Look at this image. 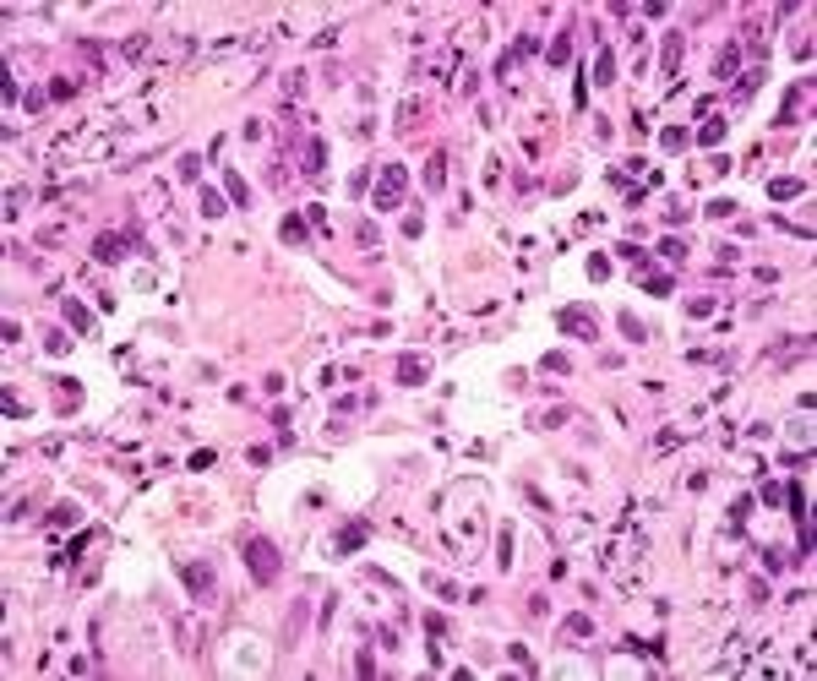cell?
Listing matches in <instances>:
<instances>
[{
  "instance_id": "obj_1",
  "label": "cell",
  "mask_w": 817,
  "mask_h": 681,
  "mask_svg": "<svg viewBox=\"0 0 817 681\" xmlns=\"http://www.w3.org/2000/svg\"><path fill=\"white\" fill-rule=\"evenodd\" d=\"M245 561H251V578H256L262 589L278 583V545H273V539H262V534L245 539Z\"/></svg>"
},
{
  "instance_id": "obj_2",
  "label": "cell",
  "mask_w": 817,
  "mask_h": 681,
  "mask_svg": "<svg viewBox=\"0 0 817 681\" xmlns=\"http://www.w3.org/2000/svg\"><path fill=\"white\" fill-rule=\"evenodd\" d=\"M403 180H409V169H403V164H387V169H381V180H376V197H371L381 213H392V208L403 202Z\"/></svg>"
},
{
  "instance_id": "obj_3",
  "label": "cell",
  "mask_w": 817,
  "mask_h": 681,
  "mask_svg": "<svg viewBox=\"0 0 817 681\" xmlns=\"http://www.w3.org/2000/svg\"><path fill=\"white\" fill-rule=\"evenodd\" d=\"M556 322H561V333H572V338H583V344H594V338H599L594 316H589V311H578V305H561V311H556Z\"/></svg>"
},
{
  "instance_id": "obj_4",
  "label": "cell",
  "mask_w": 817,
  "mask_h": 681,
  "mask_svg": "<svg viewBox=\"0 0 817 681\" xmlns=\"http://www.w3.org/2000/svg\"><path fill=\"white\" fill-rule=\"evenodd\" d=\"M180 578H186V589H191L197 600H213V589H219V578H213V567H208V561H186V567H180Z\"/></svg>"
},
{
  "instance_id": "obj_5",
  "label": "cell",
  "mask_w": 817,
  "mask_h": 681,
  "mask_svg": "<svg viewBox=\"0 0 817 681\" xmlns=\"http://www.w3.org/2000/svg\"><path fill=\"white\" fill-rule=\"evenodd\" d=\"M594 82H599V87L616 82V55H610V44H599V55H594Z\"/></svg>"
},
{
  "instance_id": "obj_6",
  "label": "cell",
  "mask_w": 817,
  "mask_h": 681,
  "mask_svg": "<svg viewBox=\"0 0 817 681\" xmlns=\"http://www.w3.org/2000/svg\"><path fill=\"white\" fill-rule=\"evenodd\" d=\"M447 186V153H431V164H425V191H442Z\"/></svg>"
},
{
  "instance_id": "obj_7",
  "label": "cell",
  "mask_w": 817,
  "mask_h": 681,
  "mask_svg": "<svg viewBox=\"0 0 817 681\" xmlns=\"http://www.w3.org/2000/svg\"><path fill=\"white\" fill-rule=\"evenodd\" d=\"M120 251H126V240H120V234H98V245H93V256H98V262H120Z\"/></svg>"
},
{
  "instance_id": "obj_8",
  "label": "cell",
  "mask_w": 817,
  "mask_h": 681,
  "mask_svg": "<svg viewBox=\"0 0 817 681\" xmlns=\"http://www.w3.org/2000/svg\"><path fill=\"white\" fill-rule=\"evenodd\" d=\"M366 534H371V524H344V529H338V550H355V545H366Z\"/></svg>"
},
{
  "instance_id": "obj_9",
  "label": "cell",
  "mask_w": 817,
  "mask_h": 681,
  "mask_svg": "<svg viewBox=\"0 0 817 681\" xmlns=\"http://www.w3.org/2000/svg\"><path fill=\"white\" fill-rule=\"evenodd\" d=\"M796 191H801V180H796V175H779V180H768V197H774V202H790Z\"/></svg>"
},
{
  "instance_id": "obj_10",
  "label": "cell",
  "mask_w": 817,
  "mask_h": 681,
  "mask_svg": "<svg viewBox=\"0 0 817 681\" xmlns=\"http://www.w3.org/2000/svg\"><path fill=\"white\" fill-rule=\"evenodd\" d=\"M736 71H741V49H736V44H730V49H725V55H719V66H714V76H719V82H730V76H736Z\"/></svg>"
},
{
  "instance_id": "obj_11",
  "label": "cell",
  "mask_w": 817,
  "mask_h": 681,
  "mask_svg": "<svg viewBox=\"0 0 817 681\" xmlns=\"http://www.w3.org/2000/svg\"><path fill=\"white\" fill-rule=\"evenodd\" d=\"M60 311H66V322H71L76 333H87V327H93V316H87V311H82L76 300H60Z\"/></svg>"
},
{
  "instance_id": "obj_12",
  "label": "cell",
  "mask_w": 817,
  "mask_h": 681,
  "mask_svg": "<svg viewBox=\"0 0 817 681\" xmlns=\"http://www.w3.org/2000/svg\"><path fill=\"white\" fill-rule=\"evenodd\" d=\"M572 60V33H561L556 44H550V66H567Z\"/></svg>"
},
{
  "instance_id": "obj_13",
  "label": "cell",
  "mask_w": 817,
  "mask_h": 681,
  "mask_svg": "<svg viewBox=\"0 0 817 681\" xmlns=\"http://www.w3.org/2000/svg\"><path fill=\"white\" fill-rule=\"evenodd\" d=\"M697 142L719 148V142H725V120H708V126H697Z\"/></svg>"
},
{
  "instance_id": "obj_14",
  "label": "cell",
  "mask_w": 817,
  "mask_h": 681,
  "mask_svg": "<svg viewBox=\"0 0 817 681\" xmlns=\"http://www.w3.org/2000/svg\"><path fill=\"white\" fill-rule=\"evenodd\" d=\"M223 186H229V197H234V208H245V202H251V191H245V180H240L234 169L223 175Z\"/></svg>"
},
{
  "instance_id": "obj_15",
  "label": "cell",
  "mask_w": 817,
  "mask_h": 681,
  "mask_svg": "<svg viewBox=\"0 0 817 681\" xmlns=\"http://www.w3.org/2000/svg\"><path fill=\"white\" fill-rule=\"evenodd\" d=\"M785 496H790V513H796V529H801V524H807V491H801V485H790Z\"/></svg>"
},
{
  "instance_id": "obj_16",
  "label": "cell",
  "mask_w": 817,
  "mask_h": 681,
  "mask_svg": "<svg viewBox=\"0 0 817 681\" xmlns=\"http://www.w3.org/2000/svg\"><path fill=\"white\" fill-rule=\"evenodd\" d=\"M322 164H327V148L311 142V148H305V175H322Z\"/></svg>"
},
{
  "instance_id": "obj_17",
  "label": "cell",
  "mask_w": 817,
  "mask_h": 681,
  "mask_svg": "<svg viewBox=\"0 0 817 681\" xmlns=\"http://www.w3.org/2000/svg\"><path fill=\"white\" fill-rule=\"evenodd\" d=\"M398 381H403V387H409V381H425V360H403V366H398Z\"/></svg>"
},
{
  "instance_id": "obj_18",
  "label": "cell",
  "mask_w": 817,
  "mask_h": 681,
  "mask_svg": "<svg viewBox=\"0 0 817 681\" xmlns=\"http://www.w3.org/2000/svg\"><path fill=\"white\" fill-rule=\"evenodd\" d=\"M278 234H284L289 245H305V224H300V219H284V224H278Z\"/></svg>"
},
{
  "instance_id": "obj_19",
  "label": "cell",
  "mask_w": 817,
  "mask_h": 681,
  "mask_svg": "<svg viewBox=\"0 0 817 681\" xmlns=\"http://www.w3.org/2000/svg\"><path fill=\"white\" fill-rule=\"evenodd\" d=\"M643 289L649 295H670V273H643Z\"/></svg>"
},
{
  "instance_id": "obj_20",
  "label": "cell",
  "mask_w": 817,
  "mask_h": 681,
  "mask_svg": "<svg viewBox=\"0 0 817 681\" xmlns=\"http://www.w3.org/2000/svg\"><path fill=\"white\" fill-rule=\"evenodd\" d=\"M660 256H665L670 267H675V262L686 256V245H681V240H670V234H665V240H660Z\"/></svg>"
},
{
  "instance_id": "obj_21",
  "label": "cell",
  "mask_w": 817,
  "mask_h": 681,
  "mask_svg": "<svg viewBox=\"0 0 817 681\" xmlns=\"http://www.w3.org/2000/svg\"><path fill=\"white\" fill-rule=\"evenodd\" d=\"M675 66H681V33L665 38V71H675Z\"/></svg>"
},
{
  "instance_id": "obj_22",
  "label": "cell",
  "mask_w": 817,
  "mask_h": 681,
  "mask_svg": "<svg viewBox=\"0 0 817 681\" xmlns=\"http://www.w3.org/2000/svg\"><path fill=\"white\" fill-rule=\"evenodd\" d=\"M49 524H55V529H71V524H76V507H71V502H66V507H55V513H49Z\"/></svg>"
},
{
  "instance_id": "obj_23",
  "label": "cell",
  "mask_w": 817,
  "mask_h": 681,
  "mask_svg": "<svg viewBox=\"0 0 817 681\" xmlns=\"http://www.w3.org/2000/svg\"><path fill=\"white\" fill-rule=\"evenodd\" d=\"M202 213H208V219H223V197L219 191H202Z\"/></svg>"
},
{
  "instance_id": "obj_24",
  "label": "cell",
  "mask_w": 817,
  "mask_h": 681,
  "mask_svg": "<svg viewBox=\"0 0 817 681\" xmlns=\"http://www.w3.org/2000/svg\"><path fill=\"white\" fill-rule=\"evenodd\" d=\"M621 333H627V338H632V344H643V338H649V333H643V322H638V316H621Z\"/></svg>"
},
{
  "instance_id": "obj_25",
  "label": "cell",
  "mask_w": 817,
  "mask_h": 681,
  "mask_svg": "<svg viewBox=\"0 0 817 681\" xmlns=\"http://www.w3.org/2000/svg\"><path fill=\"white\" fill-rule=\"evenodd\" d=\"M660 142H665V148L675 153V148H686V131H675V126H665V131H660Z\"/></svg>"
},
{
  "instance_id": "obj_26",
  "label": "cell",
  "mask_w": 817,
  "mask_h": 681,
  "mask_svg": "<svg viewBox=\"0 0 817 681\" xmlns=\"http://www.w3.org/2000/svg\"><path fill=\"white\" fill-rule=\"evenodd\" d=\"M621 256H627V262H632V267H638V273H649V256H643V251H638V245H621Z\"/></svg>"
},
{
  "instance_id": "obj_27",
  "label": "cell",
  "mask_w": 817,
  "mask_h": 681,
  "mask_svg": "<svg viewBox=\"0 0 817 681\" xmlns=\"http://www.w3.org/2000/svg\"><path fill=\"white\" fill-rule=\"evenodd\" d=\"M589 632H594L589 616H572V621H567V638H589Z\"/></svg>"
},
{
  "instance_id": "obj_28",
  "label": "cell",
  "mask_w": 817,
  "mask_h": 681,
  "mask_svg": "<svg viewBox=\"0 0 817 681\" xmlns=\"http://www.w3.org/2000/svg\"><path fill=\"white\" fill-rule=\"evenodd\" d=\"M752 82H763V71H752V76H741V82H736V98H752Z\"/></svg>"
}]
</instances>
